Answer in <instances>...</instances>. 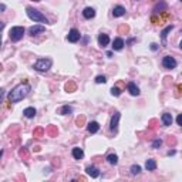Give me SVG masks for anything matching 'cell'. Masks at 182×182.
<instances>
[{"instance_id": "12", "label": "cell", "mask_w": 182, "mask_h": 182, "mask_svg": "<svg viewBox=\"0 0 182 182\" xmlns=\"http://www.w3.org/2000/svg\"><path fill=\"white\" fill-rule=\"evenodd\" d=\"M127 88H128V91H129V94H131V96H139V88L135 86L134 83H128Z\"/></svg>"}, {"instance_id": "8", "label": "cell", "mask_w": 182, "mask_h": 182, "mask_svg": "<svg viewBox=\"0 0 182 182\" xmlns=\"http://www.w3.org/2000/svg\"><path fill=\"white\" fill-rule=\"evenodd\" d=\"M44 26H33V27H30V34L32 36H37V34H41V33H44Z\"/></svg>"}, {"instance_id": "33", "label": "cell", "mask_w": 182, "mask_h": 182, "mask_svg": "<svg viewBox=\"0 0 182 182\" xmlns=\"http://www.w3.org/2000/svg\"><path fill=\"white\" fill-rule=\"evenodd\" d=\"M166 142H168V145H172V147H174V145H175V142H177V139L174 138V137H169V138L166 139Z\"/></svg>"}, {"instance_id": "36", "label": "cell", "mask_w": 182, "mask_h": 182, "mask_svg": "<svg viewBox=\"0 0 182 182\" xmlns=\"http://www.w3.org/2000/svg\"><path fill=\"white\" fill-rule=\"evenodd\" d=\"M151 48H152V50H156V48H158V46H156L155 43H152V44H151Z\"/></svg>"}, {"instance_id": "39", "label": "cell", "mask_w": 182, "mask_h": 182, "mask_svg": "<svg viewBox=\"0 0 182 182\" xmlns=\"http://www.w3.org/2000/svg\"><path fill=\"white\" fill-rule=\"evenodd\" d=\"M179 47H181V48H182V40H181V43H179Z\"/></svg>"}, {"instance_id": "27", "label": "cell", "mask_w": 182, "mask_h": 182, "mask_svg": "<svg viewBox=\"0 0 182 182\" xmlns=\"http://www.w3.org/2000/svg\"><path fill=\"white\" fill-rule=\"evenodd\" d=\"M44 132H46V131H44L43 128H36L34 129V137H36V138H40V137L44 135Z\"/></svg>"}, {"instance_id": "25", "label": "cell", "mask_w": 182, "mask_h": 182, "mask_svg": "<svg viewBox=\"0 0 182 182\" xmlns=\"http://www.w3.org/2000/svg\"><path fill=\"white\" fill-rule=\"evenodd\" d=\"M71 111H73V108L70 107V105H64V107H61V108H60V111H59V113L61 114V115H67V114H70Z\"/></svg>"}, {"instance_id": "29", "label": "cell", "mask_w": 182, "mask_h": 182, "mask_svg": "<svg viewBox=\"0 0 182 182\" xmlns=\"http://www.w3.org/2000/svg\"><path fill=\"white\" fill-rule=\"evenodd\" d=\"M111 94L115 96V97H118L120 94H121V88H120V87H113V88H111Z\"/></svg>"}, {"instance_id": "18", "label": "cell", "mask_w": 182, "mask_h": 182, "mask_svg": "<svg viewBox=\"0 0 182 182\" xmlns=\"http://www.w3.org/2000/svg\"><path fill=\"white\" fill-rule=\"evenodd\" d=\"M123 47H124V40L123 38H120V37H117L113 43V50H121Z\"/></svg>"}, {"instance_id": "1", "label": "cell", "mask_w": 182, "mask_h": 182, "mask_svg": "<svg viewBox=\"0 0 182 182\" xmlns=\"http://www.w3.org/2000/svg\"><path fill=\"white\" fill-rule=\"evenodd\" d=\"M30 86L27 84V83H22V84H19L16 86L13 90L9 93V97H7V100L9 102H19L22 101L23 98H26L29 96V93H30Z\"/></svg>"}, {"instance_id": "2", "label": "cell", "mask_w": 182, "mask_h": 182, "mask_svg": "<svg viewBox=\"0 0 182 182\" xmlns=\"http://www.w3.org/2000/svg\"><path fill=\"white\" fill-rule=\"evenodd\" d=\"M51 64H53L51 59H40L34 63L33 68L40 71V73H46V71H48V70L51 68Z\"/></svg>"}, {"instance_id": "41", "label": "cell", "mask_w": 182, "mask_h": 182, "mask_svg": "<svg viewBox=\"0 0 182 182\" xmlns=\"http://www.w3.org/2000/svg\"><path fill=\"white\" fill-rule=\"evenodd\" d=\"M181 2H182V0H181Z\"/></svg>"}, {"instance_id": "19", "label": "cell", "mask_w": 182, "mask_h": 182, "mask_svg": "<svg viewBox=\"0 0 182 182\" xmlns=\"http://www.w3.org/2000/svg\"><path fill=\"white\" fill-rule=\"evenodd\" d=\"M162 123H164L165 127H169V125L172 124V115L171 114H168V113L162 114Z\"/></svg>"}, {"instance_id": "10", "label": "cell", "mask_w": 182, "mask_h": 182, "mask_svg": "<svg viewBox=\"0 0 182 182\" xmlns=\"http://www.w3.org/2000/svg\"><path fill=\"white\" fill-rule=\"evenodd\" d=\"M86 172L88 174V175H90L91 178H97L98 175H100V171L97 169L96 166H87V168H86Z\"/></svg>"}, {"instance_id": "16", "label": "cell", "mask_w": 182, "mask_h": 182, "mask_svg": "<svg viewBox=\"0 0 182 182\" xmlns=\"http://www.w3.org/2000/svg\"><path fill=\"white\" fill-rule=\"evenodd\" d=\"M172 29H174V24H169V26H166L164 30H162V33H161V38H162V43L165 44L166 41V36H168V33L171 32Z\"/></svg>"}, {"instance_id": "4", "label": "cell", "mask_w": 182, "mask_h": 182, "mask_svg": "<svg viewBox=\"0 0 182 182\" xmlns=\"http://www.w3.org/2000/svg\"><path fill=\"white\" fill-rule=\"evenodd\" d=\"M23 36H24V29L20 26H16V27H11L10 30V34H9V37H10L11 41H19V40H22Z\"/></svg>"}, {"instance_id": "26", "label": "cell", "mask_w": 182, "mask_h": 182, "mask_svg": "<svg viewBox=\"0 0 182 182\" xmlns=\"http://www.w3.org/2000/svg\"><path fill=\"white\" fill-rule=\"evenodd\" d=\"M75 124H77V127H83V125L86 124V117H84V115L77 117V120H75Z\"/></svg>"}, {"instance_id": "31", "label": "cell", "mask_w": 182, "mask_h": 182, "mask_svg": "<svg viewBox=\"0 0 182 182\" xmlns=\"http://www.w3.org/2000/svg\"><path fill=\"white\" fill-rule=\"evenodd\" d=\"M19 155L22 156V158H24V159H26L27 156H29V152H27V150H26V148H22V150L19 151Z\"/></svg>"}, {"instance_id": "17", "label": "cell", "mask_w": 182, "mask_h": 182, "mask_svg": "<svg viewBox=\"0 0 182 182\" xmlns=\"http://www.w3.org/2000/svg\"><path fill=\"white\" fill-rule=\"evenodd\" d=\"M73 156H74L75 159H83L84 152H83V150H81V148L75 147V148H73Z\"/></svg>"}, {"instance_id": "14", "label": "cell", "mask_w": 182, "mask_h": 182, "mask_svg": "<svg viewBox=\"0 0 182 182\" xmlns=\"http://www.w3.org/2000/svg\"><path fill=\"white\" fill-rule=\"evenodd\" d=\"M113 14L114 17H121L125 14V9H124L123 6H115L114 7V10H113Z\"/></svg>"}, {"instance_id": "37", "label": "cell", "mask_w": 182, "mask_h": 182, "mask_svg": "<svg viewBox=\"0 0 182 182\" xmlns=\"http://www.w3.org/2000/svg\"><path fill=\"white\" fill-rule=\"evenodd\" d=\"M0 9H2V11H5V10H6V6L2 5V6H0Z\"/></svg>"}, {"instance_id": "5", "label": "cell", "mask_w": 182, "mask_h": 182, "mask_svg": "<svg viewBox=\"0 0 182 182\" xmlns=\"http://www.w3.org/2000/svg\"><path fill=\"white\" fill-rule=\"evenodd\" d=\"M162 65L165 67V68H175L177 67V60L174 59V57H171V56H166V57H164V60H162Z\"/></svg>"}, {"instance_id": "40", "label": "cell", "mask_w": 182, "mask_h": 182, "mask_svg": "<svg viewBox=\"0 0 182 182\" xmlns=\"http://www.w3.org/2000/svg\"><path fill=\"white\" fill-rule=\"evenodd\" d=\"M34 2H38V0H34Z\"/></svg>"}, {"instance_id": "3", "label": "cell", "mask_w": 182, "mask_h": 182, "mask_svg": "<svg viewBox=\"0 0 182 182\" xmlns=\"http://www.w3.org/2000/svg\"><path fill=\"white\" fill-rule=\"evenodd\" d=\"M26 13H27V16L30 17L32 20H34V22L47 23V19H46V16H44L43 13H41V11H38V10H36V9H33V7H27Z\"/></svg>"}, {"instance_id": "15", "label": "cell", "mask_w": 182, "mask_h": 182, "mask_svg": "<svg viewBox=\"0 0 182 182\" xmlns=\"http://www.w3.org/2000/svg\"><path fill=\"white\" fill-rule=\"evenodd\" d=\"M83 16L86 17V19H93V17L96 16V10L93 7H86L84 11H83Z\"/></svg>"}, {"instance_id": "30", "label": "cell", "mask_w": 182, "mask_h": 182, "mask_svg": "<svg viewBox=\"0 0 182 182\" xmlns=\"http://www.w3.org/2000/svg\"><path fill=\"white\" fill-rule=\"evenodd\" d=\"M105 81H107L105 75H98V77L96 78V83H97V84H104Z\"/></svg>"}, {"instance_id": "32", "label": "cell", "mask_w": 182, "mask_h": 182, "mask_svg": "<svg viewBox=\"0 0 182 182\" xmlns=\"http://www.w3.org/2000/svg\"><path fill=\"white\" fill-rule=\"evenodd\" d=\"M161 144H162V141L161 139H154V142H152V148H158V147H161Z\"/></svg>"}, {"instance_id": "20", "label": "cell", "mask_w": 182, "mask_h": 182, "mask_svg": "<svg viewBox=\"0 0 182 182\" xmlns=\"http://www.w3.org/2000/svg\"><path fill=\"white\" fill-rule=\"evenodd\" d=\"M46 132H47L50 137H56V135H57V132H59V129H57V127H56V125H48L47 129H46Z\"/></svg>"}, {"instance_id": "13", "label": "cell", "mask_w": 182, "mask_h": 182, "mask_svg": "<svg viewBox=\"0 0 182 182\" xmlns=\"http://www.w3.org/2000/svg\"><path fill=\"white\" fill-rule=\"evenodd\" d=\"M87 129H88V132H91V134H96L97 131L100 129V125H98V123L93 121V123L87 124Z\"/></svg>"}, {"instance_id": "7", "label": "cell", "mask_w": 182, "mask_h": 182, "mask_svg": "<svg viewBox=\"0 0 182 182\" xmlns=\"http://www.w3.org/2000/svg\"><path fill=\"white\" fill-rule=\"evenodd\" d=\"M120 117H121V114L120 113H114L113 118H111V125H110V128H111V131H117L118 128V121H120Z\"/></svg>"}, {"instance_id": "9", "label": "cell", "mask_w": 182, "mask_h": 182, "mask_svg": "<svg viewBox=\"0 0 182 182\" xmlns=\"http://www.w3.org/2000/svg\"><path fill=\"white\" fill-rule=\"evenodd\" d=\"M98 43H100V46L101 47H105V46H108V43H110V37H108L107 34H100L98 36Z\"/></svg>"}, {"instance_id": "34", "label": "cell", "mask_w": 182, "mask_h": 182, "mask_svg": "<svg viewBox=\"0 0 182 182\" xmlns=\"http://www.w3.org/2000/svg\"><path fill=\"white\" fill-rule=\"evenodd\" d=\"M118 32H120V33H124V32L127 33V32H128V26H124V24H123V26H120Z\"/></svg>"}, {"instance_id": "24", "label": "cell", "mask_w": 182, "mask_h": 182, "mask_svg": "<svg viewBox=\"0 0 182 182\" xmlns=\"http://www.w3.org/2000/svg\"><path fill=\"white\" fill-rule=\"evenodd\" d=\"M107 161L111 164V165H117L118 164V156L115 155V154H110V155L107 156Z\"/></svg>"}, {"instance_id": "6", "label": "cell", "mask_w": 182, "mask_h": 182, "mask_svg": "<svg viewBox=\"0 0 182 182\" xmlns=\"http://www.w3.org/2000/svg\"><path fill=\"white\" fill-rule=\"evenodd\" d=\"M80 32L77 30V29H71L68 33V36H67V40H68L70 43H77L78 40H80Z\"/></svg>"}, {"instance_id": "35", "label": "cell", "mask_w": 182, "mask_h": 182, "mask_svg": "<svg viewBox=\"0 0 182 182\" xmlns=\"http://www.w3.org/2000/svg\"><path fill=\"white\" fill-rule=\"evenodd\" d=\"M177 123H178V125H181L182 127V114H179L177 117Z\"/></svg>"}, {"instance_id": "11", "label": "cell", "mask_w": 182, "mask_h": 182, "mask_svg": "<svg viewBox=\"0 0 182 182\" xmlns=\"http://www.w3.org/2000/svg\"><path fill=\"white\" fill-rule=\"evenodd\" d=\"M154 11H155V13H164V11H166V3L161 0L159 3H156V5H155Z\"/></svg>"}, {"instance_id": "38", "label": "cell", "mask_w": 182, "mask_h": 182, "mask_svg": "<svg viewBox=\"0 0 182 182\" xmlns=\"http://www.w3.org/2000/svg\"><path fill=\"white\" fill-rule=\"evenodd\" d=\"M178 90H179V91L182 93V86H178Z\"/></svg>"}, {"instance_id": "28", "label": "cell", "mask_w": 182, "mask_h": 182, "mask_svg": "<svg viewBox=\"0 0 182 182\" xmlns=\"http://www.w3.org/2000/svg\"><path fill=\"white\" fill-rule=\"evenodd\" d=\"M139 172H141V166H139V165H132V166H131V174H132V175H138Z\"/></svg>"}, {"instance_id": "23", "label": "cell", "mask_w": 182, "mask_h": 182, "mask_svg": "<svg viewBox=\"0 0 182 182\" xmlns=\"http://www.w3.org/2000/svg\"><path fill=\"white\" fill-rule=\"evenodd\" d=\"M75 90H77L75 83H73V81H68V83L65 84V91H67V93H74Z\"/></svg>"}, {"instance_id": "21", "label": "cell", "mask_w": 182, "mask_h": 182, "mask_svg": "<svg viewBox=\"0 0 182 182\" xmlns=\"http://www.w3.org/2000/svg\"><path fill=\"white\" fill-rule=\"evenodd\" d=\"M145 168H147L148 171H155L156 162L154 159H148V161H147V164H145Z\"/></svg>"}, {"instance_id": "22", "label": "cell", "mask_w": 182, "mask_h": 182, "mask_svg": "<svg viewBox=\"0 0 182 182\" xmlns=\"http://www.w3.org/2000/svg\"><path fill=\"white\" fill-rule=\"evenodd\" d=\"M23 114H24L27 118H33L34 115H36V110H34L33 107H29V108H26V110L23 111Z\"/></svg>"}]
</instances>
